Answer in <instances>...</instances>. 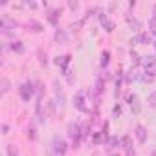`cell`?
<instances>
[{
	"label": "cell",
	"mask_w": 156,
	"mask_h": 156,
	"mask_svg": "<svg viewBox=\"0 0 156 156\" xmlns=\"http://www.w3.org/2000/svg\"><path fill=\"white\" fill-rule=\"evenodd\" d=\"M66 132H68V138L72 140V145H73V149H77L79 147V143H81V140H83V127L77 123V121H70L68 123V127H66Z\"/></svg>",
	"instance_id": "cell-1"
},
{
	"label": "cell",
	"mask_w": 156,
	"mask_h": 156,
	"mask_svg": "<svg viewBox=\"0 0 156 156\" xmlns=\"http://www.w3.org/2000/svg\"><path fill=\"white\" fill-rule=\"evenodd\" d=\"M66 152H68V143L62 138L55 136L50 145V156H64Z\"/></svg>",
	"instance_id": "cell-2"
},
{
	"label": "cell",
	"mask_w": 156,
	"mask_h": 156,
	"mask_svg": "<svg viewBox=\"0 0 156 156\" xmlns=\"http://www.w3.org/2000/svg\"><path fill=\"white\" fill-rule=\"evenodd\" d=\"M19 96H20L22 101L28 103V101L35 96V83H33V81H26V83H22V85L19 87Z\"/></svg>",
	"instance_id": "cell-3"
},
{
	"label": "cell",
	"mask_w": 156,
	"mask_h": 156,
	"mask_svg": "<svg viewBox=\"0 0 156 156\" xmlns=\"http://www.w3.org/2000/svg\"><path fill=\"white\" fill-rule=\"evenodd\" d=\"M152 35L147 33V31H140L136 33L132 39H130V46H138V44H152Z\"/></svg>",
	"instance_id": "cell-4"
},
{
	"label": "cell",
	"mask_w": 156,
	"mask_h": 156,
	"mask_svg": "<svg viewBox=\"0 0 156 156\" xmlns=\"http://www.w3.org/2000/svg\"><path fill=\"white\" fill-rule=\"evenodd\" d=\"M85 96H87L85 90H77L73 96V107L79 112H88V107H85Z\"/></svg>",
	"instance_id": "cell-5"
},
{
	"label": "cell",
	"mask_w": 156,
	"mask_h": 156,
	"mask_svg": "<svg viewBox=\"0 0 156 156\" xmlns=\"http://www.w3.org/2000/svg\"><path fill=\"white\" fill-rule=\"evenodd\" d=\"M70 61H72V55H57L55 59H53V62L57 64V66H61V70H62V75H68L70 72H68V64H70Z\"/></svg>",
	"instance_id": "cell-6"
},
{
	"label": "cell",
	"mask_w": 156,
	"mask_h": 156,
	"mask_svg": "<svg viewBox=\"0 0 156 156\" xmlns=\"http://www.w3.org/2000/svg\"><path fill=\"white\" fill-rule=\"evenodd\" d=\"M127 103H129V107H130V110H132L134 116H138L141 112V103H140L138 94H129L127 96Z\"/></svg>",
	"instance_id": "cell-7"
},
{
	"label": "cell",
	"mask_w": 156,
	"mask_h": 156,
	"mask_svg": "<svg viewBox=\"0 0 156 156\" xmlns=\"http://www.w3.org/2000/svg\"><path fill=\"white\" fill-rule=\"evenodd\" d=\"M61 15H62V8H53V9L48 11V17H46V19H48V22H50L51 26H57Z\"/></svg>",
	"instance_id": "cell-8"
},
{
	"label": "cell",
	"mask_w": 156,
	"mask_h": 156,
	"mask_svg": "<svg viewBox=\"0 0 156 156\" xmlns=\"http://www.w3.org/2000/svg\"><path fill=\"white\" fill-rule=\"evenodd\" d=\"M154 77H156V64H152V66H147V68H145V72L140 75V81H147V83H151Z\"/></svg>",
	"instance_id": "cell-9"
},
{
	"label": "cell",
	"mask_w": 156,
	"mask_h": 156,
	"mask_svg": "<svg viewBox=\"0 0 156 156\" xmlns=\"http://www.w3.org/2000/svg\"><path fill=\"white\" fill-rule=\"evenodd\" d=\"M134 136H136L138 143H145V141H147V129H145L143 125H136V129H134Z\"/></svg>",
	"instance_id": "cell-10"
},
{
	"label": "cell",
	"mask_w": 156,
	"mask_h": 156,
	"mask_svg": "<svg viewBox=\"0 0 156 156\" xmlns=\"http://www.w3.org/2000/svg\"><path fill=\"white\" fill-rule=\"evenodd\" d=\"M35 114H37L39 121H41V123H44L46 114H44V110H42V98H37V103H35Z\"/></svg>",
	"instance_id": "cell-11"
},
{
	"label": "cell",
	"mask_w": 156,
	"mask_h": 156,
	"mask_svg": "<svg viewBox=\"0 0 156 156\" xmlns=\"http://www.w3.org/2000/svg\"><path fill=\"white\" fill-rule=\"evenodd\" d=\"M125 20H127V24H129L134 31L140 33V30H141V22H140L138 19H134V17H130V15H125Z\"/></svg>",
	"instance_id": "cell-12"
},
{
	"label": "cell",
	"mask_w": 156,
	"mask_h": 156,
	"mask_svg": "<svg viewBox=\"0 0 156 156\" xmlns=\"http://www.w3.org/2000/svg\"><path fill=\"white\" fill-rule=\"evenodd\" d=\"M121 149H125L129 154H132V138H130L129 134H125V136L121 138Z\"/></svg>",
	"instance_id": "cell-13"
},
{
	"label": "cell",
	"mask_w": 156,
	"mask_h": 156,
	"mask_svg": "<svg viewBox=\"0 0 156 156\" xmlns=\"http://www.w3.org/2000/svg\"><path fill=\"white\" fill-rule=\"evenodd\" d=\"M105 145H107L108 149H116V147H121V138H118V136H108V140L105 141Z\"/></svg>",
	"instance_id": "cell-14"
},
{
	"label": "cell",
	"mask_w": 156,
	"mask_h": 156,
	"mask_svg": "<svg viewBox=\"0 0 156 156\" xmlns=\"http://www.w3.org/2000/svg\"><path fill=\"white\" fill-rule=\"evenodd\" d=\"M9 50L11 51H15V53H24V44H22V41H13V42H9Z\"/></svg>",
	"instance_id": "cell-15"
},
{
	"label": "cell",
	"mask_w": 156,
	"mask_h": 156,
	"mask_svg": "<svg viewBox=\"0 0 156 156\" xmlns=\"http://www.w3.org/2000/svg\"><path fill=\"white\" fill-rule=\"evenodd\" d=\"M103 88H105V79H103V75H99L98 79H96V85H94V94L99 96L103 92Z\"/></svg>",
	"instance_id": "cell-16"
},
{
	"label": "cell",
	"mask_w": 156,
	"mask_h": 156,
	"mask_svg": "<svg viewBox=\"0 0 156 156\" xmlns=\"http://www.w3.org/2000/svg\"><path fill=\"white\" fill-rule=\"evenodd\" d=\"M108 62H110V51H108V50H105V51L101 53V59H99V66L105 70V68L108 66Z\"/></svg>",
	"instance_id": "cell-17"
},
{
	"label": "cell",
	"mask_w": 156,
	"mask_h": 156,
	"mask_svg": "<svg viewBox=\"0 0 156 156\" xmlns=\"http://www.w3.org/2000/svg\"><path fill=\"white\" fill-rule=\"evenodd\" d=\"M140 64H141L143 68H147V66L156 64V59H154V55H143V57H141V61H140Z\"/></svg>",
	"instance_id": "cell-18"
},
{
	"label": "cell",
	"mask_w": 156,
	"mask_h": 156,
	"mask_svg": "<svg viewBox=\"0 0 156 156\" xmlns=\"http://www.w3.org/2000/svg\"><path fill=\"white\" fill-rule=\"evenodd\" d=\"M53 37H55L57 42H66V41H68V33H66L64 30H55V35H53Z\"/></svg>",
	"instance_id": "cell-19"
},
{
	"label": "cell",
	"mask_w": 156,
	"mask_h": 156,
	"mask_svg": "<svg viewBox=\"0 0 156 156\" xmlns=\"http://www.w3.org/2000/svg\"><path fill=\"white\" fill-rule=\"evenodd\" d=\"M103 141H107V136H105L101 130H99V132H96V134L92 136V143H94V145H101Z\"/></svg>",
	"instance_id": "cell-20"
},
{
	"label": "cell",
	"mask_w": 156,
	"mask_h": 156,
	"mask_svg": "<svg viewBox=\"0 0 156 156\" xmlns=\"http://www.w3.org/2000/svg\"><path fill=\"white\" fill-rule=\"evenodd\" d=\"M28 28H30L31 31H35V33H41V31L44 30V28H42V24H41V22H37V20H30V22H28Z\"/></svg>",
	"instance_id": "cell-21"
},
{
	"label": "cell",
	"mask_w": 156,
	"mask_h": 156,
	"mask_svg": "<svg viewBox=\"0 0 156 156\" xmlns=\"http://www.w3.org/2000/svg\"><path fill=\"white\" fill-rule=\"evenodd\" d=\"M121 85H123V72H118V75H116V96H119V92H121Z\"/></svg>",
	"instance_id": "cell-22"
},
{
	"label": "cell",
	"mask_w": 156,
	"mask_h": 156,
	"mask_svg": "<svg viewBox=\"0 0 156 156\" xmlns=\"http://www.w3.org/2000/svg\"><path fill=\"white\" fill-rule=\"evenodd\" d=\"M6 152H8V156H19V147L13 145V143H9L6 147Z\"/></svg>",
	"instance_id": "cell-23"
},
{
	"label": "cell",
	"mask_w": 156,
	"mask_h": 156,
	"mask_svg": "<svg viewBox=\"0 0 156 156\" xmlns=\"http://www.w3.org/2000/svg\"><path fill=\"white\" fill-rule=\"evenodd\" d=\"M55 103L61 107V108H64V94L57 88V96H55Z\"/></svg>",
	"instance_id": "cell-24"
},
{
	"label": "cell",
	"mask_w": 156,
	"mask_h": 156,
	"mask_svg": "<svg viewBox=\"0 0 156 156\" xmlns=\"http://www.w3.org/2000/svg\"><path fill=\"white\" fill-rule=\"evenodd\" d=\"M28 138H30V141H35V140H37V130H35L33 125L28 127Z\"/></svg>",
	"instance_id": "cell-25"
},
{
	"label": "cell",
	"mask_w": 156,
	"mask_h": 156,
	"mask_svg": "<svg viewBox=\"0 0 156 156\" xmlns=\"http://www.w3.org/2000/svg\"><path fill=\"white\" fill-rule=\"evenodd\" d=\"M149 33L156 35V20L154 19H149Z\"/></svg>",
	"instance_id": "cell-26"
},
{
	"label": "cell",
	"mask_w": 156,
	"mask_h": 156,
	"mask_svg": "<svg viewBox=\"0 0 156 156\" xmlns=\"http://www.w3.org/2000/svg\"><path fill=\"white\" fill-rule=\"evenodd\" d=\"M147 103H149V107H156V90L151 92V96L147 98Z\"/></svg>",
	"instance_id": "cell-27"
},
{
	"label": "cell",
	"mask_w": 156,
	"mask_h": 156,
	"mask_svg": "<svg viewBox=\"0 0 156 156\" xmlns=\"http://www.w3.org/2000/svg\"><path fill=\"white\" fill-rule=\"evenodd\" d=\"M37 55H39V62H41L42 66H46V64H48V57H46V53H42V51L39 50V53H37Z\"/></svg>",
	"instance_id": "cell-28"
},
{
	"label": "cell",
	"mask_w": 156,
	"mask_h": 156,
	"mask_svg": "<svg viewBox=\"0 0 156 156\" xmlns=\"http://www.w3.org/2000/svg\"><path fill=\"white\" fill-rule=\"evenodd\" d=\"M8 90H9V81H8V79H2V90H0V94L4 96Z\"/></svg>",
	"instance_id": "cell-29"
},
{
	"label": "cell",
	"mask_w": 156,
	"mask_h": 156,
	"mask_svg": "<svg viewBox=\"0 0 156 156\" xmlns=\"http://www.w3.org/2000/svg\"><path fill=\"white\" fill-rule=\"evenodd\" d=\"M98 19H99V24H101V26H105V24L108 22V17H107V13H99V15H98Z\"/></svg>",
	"instance_id": "cell-30"
},
{
	"label": "cell",
	"mask_w": 156,
	"mask_h": 156,
	"mask_svg": "<svg viewBox=\"0 0 156 156\" xmlns=\"http://www.w3.org/2000/svg\"><path fill=\"white\" fill-rule=\"evenodd\" d=\"M103 30H105L107 33H112V31H114V22H112V20H108V22L103 26Z\"/></svg>",
	"instance_id": "cell-31"
},
{
	"label": "cell",
	"mask_w": 156,
	"mask_h": 156,
	"mask_svg": "<svg viewBox=\"0 0 156 156\" xmlns=\"http://www.w3.org/2000/svg\"><path fill=\"white\" fill-rule=\"evenodd\" d=\"M119 114H121V105H116L112 108V116H119Z\"/></svg>",
	"instance_id": "cell-32"
},
{
	"label": "cell",
	"mask_w": 156,
	"mask_h": 156,
	"mask_svg": "<svg viewBox=\"0 0 156 156\" xmlns=\"http://www.w3.org/2000/svg\"><path fill=\"white\" fill-rule=\"evenodd\" d=\"M105 136H107V140H108V121H105V125H103V130H101Z\"/></svg>",
	"instance_id": "cell-33"
},
{
	"label": "cell",
	"mask_w": 156,
	"mask_h": 156,
	"mask_svg": "<svg viewBox=\"0 0 156 156\" xmlns=\"http://www.w3.org/2000/svg\"><path fill=\"white\" fill-rule=\"evenodd\" d=\"M68 8H70L72 11H75L77 8H79V4H77V2H68Z\"/></svg>",
	"instance_id": "cell-34"
},
{
	"label": "cell",
	"mask_w": 156,
	"mask_h": 156,
	"mask_svg": "<svg viewBox=\"0 0 156 156\" xmlns=\"http://www.w3.org/2000/svg\"><path fill=\"white\" fill-rule=\"evenodd\" d=\"M9 132V125L8 123H2V134H8Z\"/></svg>",
	"instance_id": "cell-35"
},
{
	"label": "cell",
	"mask_w": 156,
	"mask_h": 156,
	"mask_svg": "<svg viewBox=\"0 0 156 156\" xmlns=\"http://www.w3.org/2000/svg\"><path fill=\"white\" fill-rule=\"evenodd\" d=\"M66 79H68L70 85H73V83H75V75H70V73H68V75H66Z\"/></svg>",
	"instance_id": "cell-36"
},
{
	"label": "cell",
	"mask_w": 156,
	"mask_h": 156,
	"mask_svg": "<svg viewBox=\"0 0 156 156\" xmlns=\"http://www.w3.org/2000/svg\"><path fill=\"white\" fill-rule=\"evenodd\" d=\"M26 6H28V8H31V9H33V8H37V4H35V2H26Z\"/></svg>",
	"instance_id": "cell-37"
},
{
	"label": "cell",
	"mask_w": 156,
	"mask_h": 156,
	"mask_svg": "<svg viewBox=\"0 0 156 156\" xmlns=\"http://www.w3.org/2000/svg\"><path fill=\"white\" fill-rule=\"evenodd\" d=\"M151 19H154V20H156V4L152 6V17H151Z\"/></svg>",
	"instance_id": "cell-38"
},
{
	"label": "cell",
	"mask_w": 156,
	"mask_h": 156,
	"mask_svg": "<svg viewBox=\"0 0 156 156\" xmlns=\"http://www.w3.org/2000/svg\"><path fill=\"white\" fill-rule=\"evenodd\" d=\"M151 156H156V149H154V151H152V154H151Z\"/></svg>",
	"instance_id": "cell-39"
},
{
	"label": "cell",
	"mask_w": 156,
	"mask_h": 156,
	"mask_svg": "<svg viewBox=\"0 0 156 156\" xmlns=\"http://www.w3.org/2000/svg\"><path fill=\"white\" fill-rule=\"evenodd\" d=\"M152 46H154V51H156V41H154V42H152Z\"/></svg>",
	"instance_id": "cell-40"
},
{
	"label": "cell",
	"mask_w": 156,
	"mask_h": 156,
	"mask_svg": "<svg viewBox=\"0 0 156 156\" xmlns=\"http://www.w3.org/2000/svg\"><path fill=\"white\" fill-rule=\"evenodd\" d=\"M110 156H119V154H118V152H114V154H110Z\"/></svg>",
	"instance_id": "cell-41"
}]
</instances>
